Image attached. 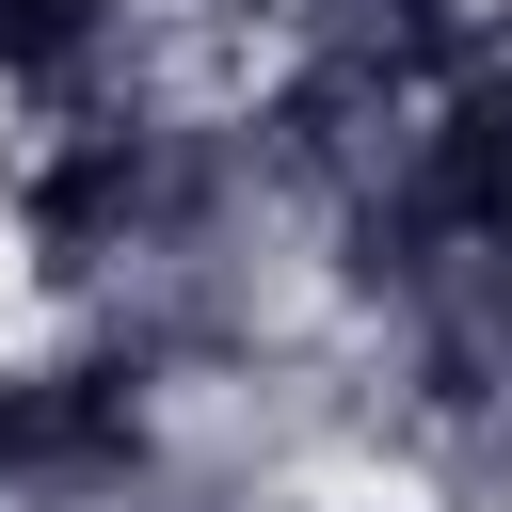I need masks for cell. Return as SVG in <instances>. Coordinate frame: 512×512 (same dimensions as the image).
<instances>
[{
    "label": "cell",
    "mask_w": 512,
    "mask_h": 512,
    "mask_svg": "<svg viewBox=\"0 0 512 512\" xmlns=\"http://www.w3.org/2000/svg\"><path fill=\"white\" fill-rule=\"evenodd\" d=\"M400 16H448V0H400Z\"/></svg>",
    "instance_id": "obj_2"
},
{
    "label": "cell",
    "mask_w": 512,
    "mask_h": 512,
    "mask_svg": "<svg viewBox=\"0 0 512 512\" xmlns=\"http://www.w3.org/2000/svg\"><path fill=\"white\" fill-rule=\"evenodd\" d=\"M48 48H80V0H0V64H48Z\"/></svg>",
    "instance_id": "obj_1"
}]
</instances>
